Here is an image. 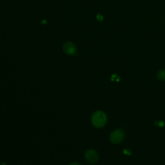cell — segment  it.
Segmentation results:
<instances>
[{"label":"cell","mask_w":165,"mask_h":165,"mask_svg":"<svg viewBox=\"0 0 165 165\" xmlns=\"http://www.w3.org/2000/svg\"><path fill=\"white\" fill-rule=\"evenodd\" d=\"M92 123L95 128H101L107 124V117L105 112L102 111H96L92 116Z\"/></svg>","instance_id":"1"},{"label":"cell","mask_w":165,"mask_h":165,"mask_svg":"<svg viewBox=\"0 0 165 165\" xmlns=\"http://www.w3.org/2000/svg\"><path fill=\"white\" fill-rule=\"evenodd\" d=\"M125 134L123 130L117 129L113 131L110 135V141L114 144H119L124 140Z\"/></svg>","instance_id":"2"},{"label":"cell","mask_w":165,"mask_h":165,"mask_svg":"<svg viewBox=\"0 0 165 165\" xmlns=\"http://www.w3.org/2000/svg\"><path fill=\"white\" fill-rule=\"evenodd\" d=\"M85 157L86 161L90 164L96 163L99 160V155L98 152L92 149H90L86 151Z\"/></svg>","instance_id":"3"},{"label":"cell","mask_w":165,"mask_h":165,"mask_svg":"<svg viewBox=\"0 0 165 165\" xmlns=\"http://www.w3.org/2000/svg\"><path fill=\"white\" fill-rule=\"evenodd\" d=\"M64 50L67 54L73 55L76 53V47L72 44H66L64 46Z\"/></svg>","instance_id":"4"},{"label":"cell","mask_w":165,"mask_h":165,"mask_svg":"<svg viewBox=\"0 0 165 165\" xmlns=\"http://www.w3.org/2000/svg\"><path fill=\"white\" fill-rule=\"evenodd\" d=\"M157 78L158 80L161 81H165V70L164 69H163V70H161L158 72Z\"/></svg>","instance_id":"5"},{"label":"cell","mask_w":165,"mask_h":165,"mask_svg":"<svg viewBox=\"0 0 165 165\" xmlns=\"http://www.w3.org/2000/svg\"><path fill=\"white\" fill-rule=\"evenodd\" d=\"M155 123H159V125H158V126H163L164 123L163 122V121H157V122H156Z\"/></svg>","instance_id":"6"},{"label":"cell","mask_w":165,"mask_h":165,"mask_svg":"<svg viewBox=\"0 0 165 165\" xmlns=\"http://www.w3.org/2000/svg\"><path fill=\"white\" fill-rule=\"evenodd\" d=\"M69 165H80V164H78V163H72L70 164Z\"/></svg>","instance_id":"7"}]
</instances>
